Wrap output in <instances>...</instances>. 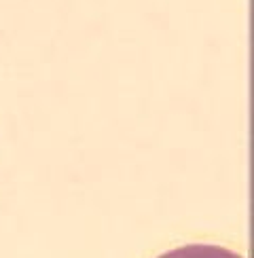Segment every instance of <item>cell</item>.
Segmentation results:
<instances>
[{
  "label": "cell",
  "mask_w": 254,
  "mask_h": 258,
  "mask_svg": "<svg viewBox=\"0 0 254 258\" xmlns=\"http://www.w3.org/2000/svg\"><path fill=\"white\" fill-rule=\"evenodd\" d=\"M159 258H243V256L237 252H231L227 248H220V245L190 243V245H182V248L169 250Z\"/></svg>",
  "instance_id": "1"
}]
</instances>
